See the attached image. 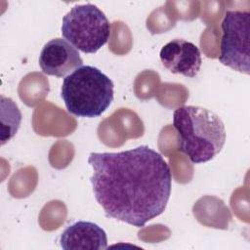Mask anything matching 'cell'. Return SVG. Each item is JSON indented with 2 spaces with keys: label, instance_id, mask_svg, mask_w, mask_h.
I'll return each instance as SVG.
<instances>
[{
  "label": "cell",
  "instance_id": "obj_6",
  "mask_svg": "<svg viewBox=\"0 0 250 250\" xmlns=\"http://www.w3.org/2000/svg\"><path fill=\"white\" fill-rule=\"evenodd\" d=\"M41 70L56 77H65L83 65V60L77 49L62 38L47 42L39 56Z\"/></svg>",
  "mask_w": 250,
  "mask_h": 250
},
{
  "label": "cell",
  "instance_id": "obj_2",
  "mask_svg": "<svg viewBox=\"0 0 250 250\" xmlns=\"http://www.w3.org/2000/svg\"><path fill=\"white\" fill-rule=\"evenodd\" d=\"M173 125L178 134V148L192 163L213 159L226 142L224 122L214 111L196 105L180 106L174 110Z\"/></svg>",
  "mask_w": 250,
  "mask_h": 250
},
{
  "label": "cell",
  "instance_id": "obj_8",
  "mask_svg": "<svg viewBox=\"0 0 250 250\" xmlns=\"http://www.w3.org/2000/svg\"><path fill=\"white\" fill-rule=\"evenodd\" d=\"M60 243L64 250H104L107 247V237L97 224L78 221L62 231Z\"/></svg>",
  "mask_w": 250,
  "mask_h": 250
},
{
  "label": "cell",
  "instance_id": "obj_5",
  "mask_svg": "<svg viewBox=\"0 0 250 250\" xmlns=\"http://www.w3.org/2000/svg\"><path fill=\"white\" fill-rule=\"evenodd\" d=\"M221 27L223 34L220 43V62L240 73L249 74L250 13L228 10Z\"/></svg>",
  "mask_w": 250,
  "mask_h": 250
},
{
  "label": "cell",
  "instance_id": "obj_7",
  "mask_svg": "<svg viewBox=\"0 0 250 250\" xmlns=\"http://www.w3.org/2000/svg\"><path fill=\"white\" fill-rule=\"evenodd\" d=\"M159 57L164 67L170 72L190 78L197 75L202 63L199 48L184 39H174L165 44Z\"/></svg>",
  "mask_w": 250,
  "mask_h": 250
},
{
  "label": "cell",
  "instance_id": "obj_1",
  "mask_svg": "<svg viewBox=\"0 0 250 250\" xmlns=\"http://www.w3.org/2000/svg\"><path fill=\"white\" fill-rule=\"evenodd\" d=\"M88 163L94 196L107 217L141 228L164 212L172 174L154 149L140 146L119 152H91Z\"/></svg>",
  "mask_w": 250,
  "mask_h": 250
},
{
  "label": "cell",
  "instance_id": "obj_3",
  "mask_svg": "<svg viewBox=\"0 0 250 250\" xmlns=\"http://www.w3.org/2000/svg\"><path fill=\"white\" fill-rule=\"evenodd\" d=\"M61 96L69 113L99 117L113 101V82L99 68L82 65L63 78Z\"/></svg>",
  "mask_w": 250,
  "mask_h": 250
},
{
  "label": "cell",
  "instance_id": "obj_4",
  "mask_svg": "<svg viewBox=\"0 0 250 250\" xmlns=\"http://www.w3.org/2000/svg\"><path fill=\"white\" fill-rule=\"evenodd\" d=\"M62 35L77 50L94 54L107 43L110 23L96 5H75L62 18Z\"/></svg>",
  "mask_w": 250,
  "mask_h": 250
},
{
  "label": "cell",
  "instance_id": "obj_9",
  "mask_svg": "<svg viewBox=\"0 0 250 250\" xmlns=\"http://www.w3.org/2000/svg\"><path fill=\"white\" fill-rule=\"evenodd\" d=\"M1 100L5 103H1L2 111L7 114V122L2 123V135H1V144L4 145L7 141L11 140L15 134L17 133L18 129L20 128V124L21 121V113L18 107V105L11 100L10 98H5L1 96ZM2 115H5L1 112Z\"/></svg>",
  "mask_w": 250,
  "mask_h": 250
}]
</instances>
